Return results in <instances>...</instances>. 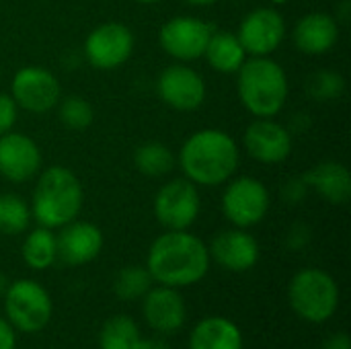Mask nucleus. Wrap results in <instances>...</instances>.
Instances as JSON below:
<instances>
[{
    "label": "nucleus",
    "mask_w": 351,
    "mask_h": 349,
    "mask_svg": "<svg viewBox=\"0 0 351 349\" xmlns=\"http://www.w3.org/2000/svg\"><path fill=\"white\" fill-rule=\"evenodd\" d=\"M210 261V251L199 237L187 230H167L150 245L146 269L160 286L185 288L206 278Z\"/></svg>",
    "instance_id": "f257e3e1"
},
{
    "label": "nucleus",
    "mask_w": 351,
    "mask_h": 349,
    "mask_svg": "<svg viewBox=\"0 0 351 349\" xmlns=\"http://www.w3.org/2000/svg\"><path fill=\"white\" fill-rule=\"evenodd\" d=\"M179 167L195 185L218 187L230 181L239 169L241 152L237 140L216 128L191 134L179 150Z\"/></svg>",
    "instance_id": "f03ea898"
},
{
    "label": "nucleus",
    "mask_w": 351,
    "mask_h": 349,
    "mask_svg": "<svg viewBox=\"0 0 351 349\" xmlns=\"http://www.w3.org/2000/svg\"><path fill=\"white\" fill-rule=\"evenodd\" d=\"M84 202V191L78 177L62 167H49L41 171L33 200H31V218L45 228H62L78 218Z\"/></svg>",
    "instance_id": "7ed1b4c3"
},
{
    "label": "nucleus",
    "mask_w": 351,
    "mask_h": 349,
    "mask_svg": "<svg viewBox=\"0 0 351 349\" xmlns=\"http://www.w3.org/2000/svg\"><path fill=\"white\" fill-rule=\"evenodd\" d=\"M237 91L243 107L255 117H276L288 99V76L269 56L245 60L237 72Z\"/></svg>",
    "instance_id": "20e7f679"
},
{
    "label": "nucleus",
    "mask_w": 351,
    "mask_h": 349,
    "mask_svg": "<svg viewBox=\"0 0 351 349\" xmlns=\"http://www.w3.org/2000/svg\"><path fill=\"white\" fill-rule=\"evenodd\" d=\"M288 298L300 319L308 323H325L339 306V286L331 274L306 267L292 278Z\"/></svg>",
    "instance_id": "39448f33"
},
{
    "label": "nucleus",
    "mask_w": 351,
    "mask_h": 349,
    "mask_svg": "<svg viewBox=\"0 0 351 349\" xmlns=\"http://www.w3.org/2000/svg\"><path fill=\"white\" fill-rule=\"evenodd\" d=\"M8 323L23 333L41 331L51 319V298L35 280H16L4 290Z\"/></svg>",
    "instance_id": "423d86ee"
},
{
    "label": "nucleus",
    "mask_w": 351,
    "mask_h": 349,
    "mask_svg": "<svg viewBox=\"0 0 351 349\" xmlns=\"http://www.w3.org/2000/svg\"><path fill=\"white\" fill-rule=\"evenodd\" d=\"M269 191L255 177H232L222 193V212L237 228L259 224L269 212Z\"/></svg>",
    "instance_id": "0eeeda50"
},
{
    "label": "nucleus",
    "mask_w": 351,
    "mask_h": 349,
    "mask_svg": "<svg viewBox=\"0 0 351 349\" xmlns=\"http://www.w3.org/2000/svg\"><path fill=\"white\" fill-rule=\"evenodd\" d=\"M10 97L19 109L29 113H47L58 107L62 86L51 70L43 66H25L12 76Z\"/></svg>",
    "instance_id": "6e6552de"
},
{
    "label": "nucleus",
    "mask_w": 351,
    "mask_h": 349,
    "mask_svg": "<svg viewBox=\"0 0 351 349\" xmlns=\"http://www.w3.org/2000/svg\"><path fill=\"white\" fill-rule=\"evenodd\" d=\"M199 210V191L189 179L165 183L154 197V216L167 230H187L197 220Z\"/></svg>",
    "instance_id": "1a4fd4ad"
},
{
    "label": "nucleus",
    "mask_w": 351,
    "mask_h": 349,
    "mask_svg": "<svg viewBox=\"0 0 351 349\" xmlns=\"http://www.w3.org/2000/svg\"><path fill=\"white\" fill-rule=\"evenodd\" d=\"M134 51V33L121 23H103L84 39V56L97 70H115L130 60Z\"/></svg>",
    "instance_id": "9d476101"
},
{
    "label": "nucleus",
    "mask_w": 351,
    "mask_h": 349,
    "mask_svg": "<svg viewBox=\"0 0 351 349\" xmlns=\"http://www.w3.org/2000/svg\"><path fill=\"white\" fill-rule=\"evenodd\" d=\"M214 27L195 16H175L160 27V47L179 62H193L204 58L206 45Z\"/></svg>",
    "instance_id": "9b49d317"
},
{
    "label": "nucleus",
    "mask_w": 351,
    "mask_h": 349,
    "mask_svg": "<svg viewBox=\"0 0 351 349\" xmlns=\"http://www.w3.org/2000/svg\"><path fill=\"white\" fill-rule=\"evenodd\" d=\"M237 37L245 47L247 56H271L286 37V21L276 8L261 6L251 10L243 19Z\"/></svg>",
    "instance_id": "f8f14e48"
},
{
    "label": "nucleus",
    "mask_w": 351,
    "mask_h": 349,
    "mask_svg": "<svg viewBox=\"0 0 351 349\" xmlns=\"http://www.w3.org/2000/svg\"><path fill=\"white\" fill-rule=\"evenodd\" d=\"M156 91L162 103L177 111H193L206 101L204 76L183 62L173 64L160 72Z\"/></svg>",
    "instance_id": "ddd939ff"
},
{
    "label": "nucleus",
    "mask_w": 351,
    "mask_h": 349,
    "mask_svg": "<svg viewBox=\"0 0 351 349\" xmlns=\"http://www.w3.org/2000/svg\"><path fill=\"white\" fill-rule=\"evenodd\" d=\"M245 150L257 163L278 165L292 154V134L286 125L274 121L271 117L253 119L243 136Z\"/></svg>",
    "instance_id": "4468645a"
},
{
    "label": "nucleus",
    "mask_w": 351,
    "mask_h": 349,
    "mask_svg": "<svg viewBox=\"0 0 351 349\" xmlns=\"http://www.w3.org/2000/svg\"><path fill=\"white\" fill-rule=\"evenodd\" d=\"M41 169V150L33 138L16 132L0 136V175L12 183L33 179Z\"/></svg>",
    "instance_id": "2eb2a0df"
},
{
    "label": "nucleus",
    "mask_w": 351,
    "mask_h": 349,
    "mask_svg": "<svg viewBox=\"0 0 351 349\" xmlns=\"http://www.w3.org/2000/svg\"><path fill=\"white\" fill-rule=\"evenodd\" d=\"M210 259H214L220 267L228 272H249L259 261V245L247 228H228L214 237L212 245L208 247Z\"/></svg>",
    "instance_id": "dca6fc26"
},
{
    "label": "nucleus",
    "mask_w": 351,
    "mask_h": 349,
    "mask_svg": "<svg viewBox=\"0 0 351 349\" xmlns=\"http://www.w3.org/2000/svg\"><path fill=\"white\" fill-rule=\"evenodd\" d=\"M103 232L93 222H78L72 220L70 224L60 228L56 237L58 245V259L66 265H84L99 257L103 251Z\"/></svg>",
    "instance_id": "f3484780"
},
{
    "label": "nucleus",
    "mask_w": 351,
    "mask_h": 349,
    "mask_svg": "<svg viewBox=\"0 0 351 349\" xmlns=\"http://www.w3.org/2000/svg\"><path fill=\"white\" fill-rule=\"evenodd\" d=\"M142 311L146 323L162 335L179 331L187 317L183 296L177 292V288H169V286L150 288L144 294Z\"/></svg>",
    "instance_id": "a211bd4d"
},
{
    "label": "nucleus",
    "mask_w": 351,
    "mask_h": 349,
    "mask_svg": "<svg viewBox=\"0 0 351 349\" xmlns=\"http://www.w3.org/2000/svg\"><path fill=\"white\" fill-rule=\"evenodd\" d=\"M292 39L298 51L306 56H323L333 49L339 39L337 19L329 12H308L296 23Z\"/></svg>",
    "instance_id": "6ab92c4d"
},
{
    "label": "nucleus",
    "mask_w": 351,
    "mask_h": 349,
    "mask_svg": "<svg viewBox=\"0 0 351 349\" xmlns=\"http://www.w3.org/2000/svg\"><path fill=\"white\" fill-rule=\"evenodd\" d=\"M308 189L317 191L325 202L341 206L351 197V173L343 163L325 160L302 175Z\"/></svg>",
    "instance_id": "aec40b11"
},
{
    "label": "nucleus",
    "mask_w": 351,
    "mask_h": 349,
    "mask_svg": "<svg viewBox=\"0 0 351 349\" xmlns=\"http://www.w3.org/2000/svg\"><path fill=\"white\" fill-rule=\"evenodd\" d=\"M189 349H243V333L230 319L208 317L193 327Z\"/></svg>",
    "instance_id": "412c9836"
},
{
    "label": "nucleus",
    "mask_w": 351,
    "mask_h": 349,
    "mask_svg": "<svg viewBox=\"0 0 351 349\" xmlns=\"http://www.w3.org/2000/svg\"><path fill=\"white\" fill-rule=\"evenodd\" d=\"M204 58L208 64L220 72V74H237L239 68L247 60V51L241 45L237 33L232 31H216L210 35V41L206 45Z\"/></svg>",
    "instance_id": "4be33fe9"
},
{
    "label": "nucleus",
    "mask_w": 351,
    "mask_h": 349,
    "mask_svg": "<svg viewBox=\"0 0 351 349\" xmlns=\"http://www.w3.org/2000/svg\"><path fill=\"white\" fill-rule=\"evenodd\" d=\"M58 259V245H56V234L51 228L37 226L31 230L23 243V261L37 272H43L51 267Z\"/></svg>",
    "instance_id": "5701e85b"
},
{
    "label": "nucleus",
    "mask_w": 351,
    "mask_h": 349,
    "mask_svg": "<svg viewBox=\"0 0 351 349\" xmlns=\"http://www.w3.org/2000/svg\"><path fill=\"white\" fill-rule=\"evenodd\" d=\"M134 165L146 177H162L173 171L175 156L162 142H144L134 150Z\"/></svg>",
    "instance_id": "b1692460"
},
{
    "label": "nucleus",
    "mask_w": 351,
    "mask_h": 349,
    "mask_svg": "<svg viewBox=\"0 0 351 349\" xmlns=\"http://www.w3.org/2000/svg\"><path fill=\"white\" fill-rule=\"evenodd\" d=\"M140 339L142 335L138 325L134 323L132 317L125 315L111 317L99 333L101 349H138Z\"/></svg>",
    "instance_id": "393cba45"
},
{
    "label": "nucleus",
    "mask_w": 351,
    "mask_h": 349,
    "mask_svg": "<svg viewBox=\"0 0 351 349\" xmlns=\"http://www.w3.org/2000/svg\"><path fill=\"white\" fill-rule=\"evenodd\" d=\"M31 208L16 193H0V234H21L29 228Z\"/></svg>",
    "instance_id": "a878e982"
},
{
    "label": "nucleus",
    "mask_w": 351,
    "mask_h": 349,
    "mask_svg": "<svg viewBox=\"0 0 351 349\" xmlns=\"http://www.w3.org/2000/svg\"><path fill=\"white\" fill-rule=\"evenodd\" d=\"M152 288V278L146 267L128 265L117 272L113 280V292L119 300H138Z\"/></svg>",
    "instance_id": "bb28decb"
},
{
    "label": "nucleus",
    "mask_w": 351,
    "mask_h": 349,
    "mask_svg": "<svg viewBox=\"0 0 351 349\" xmlns=\"http://www.w3.org/2000/svg\"><path fill=\"white\" fill-rule=\"evenodd\" d=\"M58 117H60V121L68 130L80 132V130H86L93 123L95 111H93L90 103L84 97L70 95V97L60 99V103H58Z\"/></svg>",
    "instance_id": "cd10ccee"
},
{
    "label": "nucleus",
    "mask_w": 351,
    "mask_h": 349,
    "mask_svg": "<svg viewBox=\"0 0 351 349\" xmlns=\"http://www.w3.org/2000/svg\"><path fill=\"white\" fill-rule=\"evenodd\" d=\"M306 91L313 99L317 101H335L343 95L346 91V80L339 72L333 70H321L315 72L308 82H306Z\"/></svg>",
    "instance_id": "c85d7f7f"
},
{
    "label": "nucleus",
    "mask_w": 351,
    "mask_h": 349,
    "mask_svg": "<svg viewBox=\"0 0 351 349\" xmlns=\"http://www.w3.org/2000/svg\"><path fill=\"white\" fill-rule=\"evenodd\" d=\"M16 113H19V107H16L14 99L6 93H0V136L6 132H12Z\"/></svg>",
    "instance_id": "c756f323"
},
{
    "label": "nucleus",
    "mask_w": 351,
    "mask_h": 349,
    "mask_svg": "<svg viewBox=\"0 0 351 349\" xmlns=\"http://www.w3.org/2000/svg\"><path fill=\"white\" fill-rule=\"evenodd\" d=\"M306 191H308V187H306V183H304L302 177H300V179H292V181L286 183V187H284V200L296 204V202H300V200L306 195Z\"/></svg>",
    "instance_id": "7c9ffc66"
},
{
    "label": "nucleus",
    "mask_w": 351,
    "mask_h": 349,
    "mask_svg": "<svg viewBox=\"0 0 351 349\" xmlns=\"http://www.w3.org/2000/svg\"><path fill=\"white\" fill-rule=\"evenodd\" d=\"M16 348V337H14V329L10 323H6L0 317V349H14Z\"/></svg>",
    "instance_id": "2f4dec72"
},
{
    "label": "nucleus",
    "mask_w": 351,
    "mask_h": 349,
    "mask_svg": "<svg viewBox=\"0 0 351 349\" xmlns=\"http://www.w3.org/2000/svg\"><path fill=\"white\" fill-rule=\"evenodd\" d=\"M323 349H351L350 335L348 333H335V335H331L325 341Z\"/></svg>",
    "instance_id": "473e14b6"
},
{
    "label": "nucleus",
    "mask_w": 351,
    "mask_h": 349,
    "mask_svg": "<svg viewBox=\"0 0 351 349\" xmlns=\"http://www.w3.org/2000/svg\"><path fill=\"white\" fill-rule=\"evenodd\" d=\"M138 349H171L169 348V344L165 341V339H160V337H152V339H140V344H138Z\"/></svg>",
    "instance_id": "72a5a7b5"
},
{
    "label": "nucleus",
    "mask_w": 351,
    "mask_h": 349,
    "mask_svg": "<svg viewBox=\"0 0 351 349\" xmlns=\"http://www.w3.org/2000/svg\"><path fill=\"white\" fill-rule=\"evenodd\" d=\"M187 4H193V6H210V4H214L216 0H185Z\"/></svg>",
    "instance_id": "f704fd0d"
},
{
    "label": "nucleus",
    "mask_w": 351,
    "mask_h": 349,
    "mask_svg": "<svg viewBox=\"0 0 351 349\" xmlns=\"http://www.w3.org/2000/svg\"><path fill=\"white\" fill-rule=\"evenodd\" d=\"M134 2H140V4H156L160 0H134Z\"/></svg>",
    "instance_id": "c9c22d12"
},
{
    "label": "nucleus",
    "mask_w": 351,
    "mask_h": 349,
    "mask_svg": "<svg viewBox=\"0 0 351 349\" xmlns=\"http://www.w3.org/2000/svg\"><path fill=\"white\" fill-rule=\"evenodd\" d=\"M274 4H284V2H288V0H271Z\"/></svg>",
    "instance_id": "e433bc0d"
}]
</instances>
